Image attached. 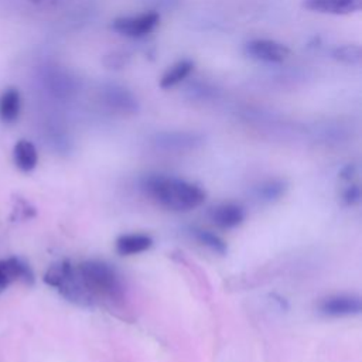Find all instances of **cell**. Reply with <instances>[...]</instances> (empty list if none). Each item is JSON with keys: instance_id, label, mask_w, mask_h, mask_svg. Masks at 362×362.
<instances>
[{"instance_id": "13", "label": "cell", "mask_w": 362, "mask_h": 362, "mask_svg": "<svg viewBox=\"0 0 362 362\" xmlns=\"http://www.w3.org/2000/svg\"><path fill=\"white\" fill-rule=\"evenodd\" d=\"M13 160L16 167L23 173L33 171L38 164V151L34 143L21 139L13 147Z\"/></svg>"}, {"instance_id": "16", "label": "cell", "mask_w": 362, "mask_h": 362, "mask_svg": "<svg viewBox=\"0 0 362 362\" xmlns=\"http://www.w3.org/2000/svg\"><path fill=\"white\" fill-rule=\"evenodd\" d=\"M286 189H287L286 181L273 178V180H266L260 182L257 187H255L253 192H255V197L263 202H274L286 194Z\"/></svg>"}, {"instance_id": "9", "label": "cell", "mask_w": 362, "mask_h": 362, "mask_svg": "<svg viewBox=\"0 0 362 362\" xmlns=\"http://www.w3.org/2000/svg\"><path fill=\"white\" fill-rule=\"evenodd\" d=\"M303 6L307 10L321 14L345 16L359 11L362 8V0H304Z\"/></svg>"}, {"instance_id": "7", "label": "cell", "mask_w": 362, "mask_h": 362, "mask_svg": "<svg viewBox=\"0 0 362 362\" xmlns=\"http://www.w3.org/2000/svg\"><path fill=\"white\" fill-rule=\"evenodd\" d=\"M318 310L327 317H351L361 313L362 303L355 294H334L322 298Z\"/></svg>"}, {"instance_id": "19", "label": "cell", "mask_w": 362, "mask_h": 362, "mask_svg": "<svg viewBox=\"0 0 362 362\" xmlns=\"http://www.w3.org/2000/svg\"><path fill=\"white\" fill-rule=\"evenodd\" d=\"M35 216V208L31 206V204L21 197L14 198L13 201V209H11V219L13 221H24Z\"/></svg>"}, {"instance_id": "4", "label": "cell", "mask_w": 362, "mask_h": 362, "mask_svg": "<svg viewBox=\"0 0 362 362\" xmlns=\"http://www.w3.org/2000/svg\"><path fill=\"white\" fill-rule=\"evenodd\" d=\"M160 16L156 11H147L139 16L117 17L112 21V28L120 35L140 38L150 34L158 24Z\"/></svg>"}, {"instance_id": "18", "label": "cell", "mask_w": 362, "mask_h": 362, "mask_svg": "<svg viewBox=\"0 0 362 362\" xmlns=\"http://www.w3.org/2000/svg\"><path fill=\"white\" fill-rule=\"evenodd\" d=\"M332 58L346 65H359L362 61V51L361 47L355 44L339 45L332 51Z\"/></svg>"}, {"instance_id": "12", "label": "cell", "mask_w": 362, "mask_h": 362, "mask_svg": "<svg viewBox=\"0 0 362 362\" xmlns=\"http://www.w3.org/2000/svg\"><path fill=\"white\" fill-rule=\"evenodd\" d=\"M153 243H154L153 238L147 233H127V235H120L116 239L115 247L119 255L132 256V255H139L148 250L153 246Z\"/></svg>"}, {"instance_id": "20", "label": "cell", "mask_w": 362, "mask_h": 362, "mask_svg": "<svg viewBox=\"0 0 362 362\" xmlns=\"http://www.w3.org/2000/svg\"><path fill=\"white\" fill-rule=\"evenodd\" d=\"M342 201L349 206L356 205L361 201V188H359V185L358 184L348 185L342 192Z\"/></svg>"}, {"instance_id": "11", "label": "cell", "mask_w": 362, "mask_h": 362, "mask_svg": "<svg viewBox=\"0 0 362 362\" xmlns=\"http://www.w3.org/2000/svg\"><path fill=\"white\" fill-rule=\"evenodd\" d=\"M245 209L240 205L232 202L216 205L209 212L211 221L222 229H232L239 226L245 221Z\"/></svg>"}, {"instance_id": "5", "label": "cell", "mask_w": 362, "mask_h": 362, "mask_svg": "<svg viewBox=\"0 0 362 362\" xmlns=\"http://www.w3.org/2000/svg\"><path fill=\"white\" fill-rule=\"evenodd\" d=\"M201 134L191 132H161L153 136V146L163 151H191L202 144Z\"/></svg>"}, {"instance_id": "6", "label": "cell", "mask_w": 362, "mask_h": 362, "mask_svg": "<svg viewBox=\"0 0 362 362\" xmlns=\"http://www.w3.org/2000/svg\"><path fill=\"white\" fill-rule=\"evenodd\" d=\"M34 280V272L25 260L16 256L0 259V294L14 281H23L31 286Z\"/></svg>"}, {"instance_id": "2", "label": "cell", "mask_w": 362, "mask_h": 362, "mask_svg": "<svg viewBox=\"0 0 362 362\" xmlns=\"http://www.w3.org/2000/svg\"><path fill=\"white\" fill-rule=\"evenodd\" d=\"M76 269L85 288L93 300L96 297L107 298L110 301H120L123 298V283L115 267L109 263L89 259L76 264Z\"/></svg>"}, {"instance_id": "15", "label": "cell", "mask_w": 362, "mask_h": 362, "mask_svg": "<svg viewBox=\"0 0 362 362\" xmlns=\"http://www.w3.org/2000/svg\"><path fill=\"white\" fill-rule=\"evenodd\" d=\"M192 68H194V62L191 59L185 58V59L175 62L163 74V76L160 79V86L163 89H170V88L175 86L177 83L184 81L191 74Z\"/></svg>"}, {"instance_id": "14", "label": "cell", "mask_w": 362, "mask_h": 362, "mask_svg": "<svg viewBox=\"0 0 362 362\" xmlns=\"http://www.w3.org/2000/svg\"><path fill=\"white\" fill-rule=\"evenodd\" d=\"M21 112V95L16 88H7L0 93V120L6 124L14 123Z\"/></svg>"}, {"instance_id": "3", "label": "cell", "mask_w": 362, "mask_h": 362, "mask_svg": "<svg viewBox=\"0 0 362 362\" xmlns=\"http://www.w3.org/2000/svg\"><path fill=\"white\" fill-rule=\"evenodd\" d=\"M42 280L69 303L81 307H89L93 304V298L79 277L76 264H72L69 260H59L51 264L44 273Z\"/></svg>"}, {"instance_id": "17", "label": "cell", "mask_w": 362, "mask_h": 362, "mask_svg": "<svg viewBox=\"0 0 362 362\" xmlns=\"http://www.w3.org/2000/svg\"><path fill=\"white\" fill-rule=\"evenodd\" d=\"M191 233L201 245L206 246L212 252H215L218 255H225L228 252V245L219 235H216L211 230H206V229H201V228H192Z\"/></svg>"}, {"instance_id": "21", "label": "cell", "mask_w": 362, "mask_h": 362, "mask_svg": "<svg viewBox=\"0 0 362 362\" xmlns=\"http://www.w3.org/2000/svg\"><path fill=\"white\" fill-rule=\"evenodd\" d=\"M356 173V167L354 164H348L342 171H341V178L344 180H351Z\"/></svg>"}, {"instance_id": "10", "label": "cell", "mask_w": 362, "mask_h": 362, "mask_svg": "<svg viewBox=\"0 0 362 362\" xmlns=\"http://www.w3.org/2000/svg\"><path fill=\"white\" fill-rule=\"evenodd\" d=\"M105 103L122 113H134L137 110V100L132 92L119 85H106L102 90Z\"/></svg>"}, {"instance_id": "1", "label": "cell", "mask_w": 362, "mask_h": 362, "mask_svg": "<svg viewBox=\"0 0 362 362\" xmlns=\"http://www.w3.org/2000/svg\"><path fill=\"white\" fill-rule=\"evenodd\" d=\"M141 188L153 201L171 211H189L205 201V191L199 185L171 175H148L141 181Z\"/></svg>"}, {"instance_id": "8", "label": "cell", "mask_w": 362, "mask_h": 362, "mask_svg": "<svg viewBox=\"0 0 362 362\" xmlns=\"http://www.w3.org/2000/svg\"><path fill=\"white\" fill-rule=\"evenodd\" d=\"M245 54L252 59L262 62H283L288 57L290 49L274 40L259 38L246 42Z\"/></svg>"}]
</instances>
